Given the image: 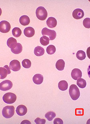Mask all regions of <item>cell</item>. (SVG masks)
<instances>
[{"label":"cell","mask_w":90,"mask_h":124,"mask_svg":"<svg viewBox=\"0 0 90 124\" xmlns=\"http://www.w3.org/2000/svg\"><path fill=\"white\" fill-rule=\"evenodd\" d=\"M69 93L72 99L76 101L80 96V92L78 88L75 84H72L70 87Z\"/></svg>","instance_id":"cell-1"},{"label":"cell","mask_w":90,"mask_h":124,"mask_svg":"<svg viewBox=\"0 0 90 124\" xmlns=\"http://www.w3.org/2000/svg\"><path fill=\"white\" fill-rule=\"evenodd\" d=\"M14 114V107L13 106H7L3 108L2 116L6 118H11Z\"/></svg>","instance_id":"cell-2"},{"label":"cell","mask_w":90,"mask_h":124,"mask_svg":"<svg viewBox=\"0 0 90 124\" xmlns=\"http://www.w3.org/2000/svg\"><path fill=\"white\" fill-rule=\"evenodd\" d=\"M36 14L38 19L41 21L45 20L48 16V13L46 9L44 7L41 6L39 7L36 9Z\"/></svg>","instance_id":"cell-3"},{"label":"cell","mask_w":90,"mask_h":124,"mask_svg":"<svg viewBox=\"0 0 90 124\" xmlns=\"http://www.w3.org/2000/svg\"><path fill=\"white\" fill-rule=\"evenodd\" d=\"M16 96L13 93H8L4 94L2 99L4 102L7 104H12L16 100Z\"/></svg>","instance_id":"cell-4"},{"label":"cell","mask_w":90,"mask_h":124,"mask_svg":"<svg viewBox=\"0 0 90 124\" xmlns=\"http://www.w3.org/2000/svg\"><path fill=\"white\" fill-rule=\"evenodd\" d=\"M42 34L43 36L49 37L50 40H53L56 36V32L55 31L49 29L47 27L44 28L42 30Z\"/></svg>","instance_id":"cell-5"},{"label":"cell","mask_w":90,"mask_h":124,"mask_svg":"<svg viewBox=\"0 0 90 124\" xmlns=\"http://www.w3.org/2000/svg\"><path fill=\"white\" fill-rule=\"evenodd\" d=\"M13 84L9 80H5L2 81L0 84V89L2 91H6L9 90L12 88Z\"/></svg>","instance_id":"cell-6"},{"label":"cell","mask_w":90,"mask_h":124,"mask_svg":"<svg viewBox=\"0 0 90 124\" xmlns=\"http://www.w3.org/2000/svg\"><path fill=\"white\" fill-rule=\"evenodd\" d=\"M11 26L7 21H2L0 23V31L2 33H7L10 31Z\"/></svg>","instance_id":"cell-7"},{"label":"cell","mask_w":90,"mask_h":124,"mask_svg":"<svg viewBox=\"0 0 90 124\" xmlns=\"http://www.w3.org/2000/svg\"><path fill=\"white\" fill-rule=\"evenodd\" d=\"M10 69L9 67L7 65H5L3 68H0V75L1 79L5 78L8 74H11Z\"/></svg>","instance_id":"cell-8"},{"label":"cell","mask_w":90,"mask_h":124,"mask_svg":"<svg viewBox=\"0 0 90 124\" xmlns=\"http://www.w3.org/2000/svg\"><path fill=\"white\" fill-rule=\"evenodd\" d=\"M9 68L13 71H18L21 68L20 62L17 60H12L10 63Z\"/></svg>","instance_id":"cell-9"},{"label":"cell","mask_w":90,"mask_h":124,"mask_svg":"<svg viewBox=\"0 0 90 124\" xmlns=\"http://www.w3.org/2000/svg\"><path fill=\"white\" fill-rule=\"evenodd\" d=\"M71 77L74 80H77L82 77V71L80 69L75 68L72 71L71 73Z\"/></svg>","instance_id":"cell-10"},{"label":"cell","mask_w":90,"mask_h":124,"mask_svg":"<svg viewBox=\"0 0 90 124\" xmlns=\"http://www.w3.org/2000/svg\"><path fill=\"white\" fill-rule=\"evenodd\" d=\"M72 15L74 19H80L83 17L84 14L83 10L80 8H77L73 11Z\"/></svg>","instance_id":"cell-11"},{"label":"cell","mask_w":90,"mask_h":124,"mask_svg":"<svg viewBox=\"0 0 90 124\" xmlns=\"http://www.w3.org/2000/svg\"><path fill=\"white\" fill-rule=\"evenodd\" d=\"M27 112V108L24 105H20L17 107L16 109V113L20 116L26 115Z\"/></svg>","instance_id":"cell-12"},{"label":"cell","mask_w":90,"mask_h":124,"mask_svg":"<svg viewBox=\"0 0 90 124\" xmlns=\"http://www.w3.org/2000/svg\"><path fill=\"white\" fill-rule=\"evenodd\" d=\"M24 33L25 36L28 38H31L35 34V30L32 27H26L24 31Z\"/></svg>","instance_id":"cell-13"},{"label":"cell","mask_w":90,"mask_h":124,"mask_svg":"<svg viewBox=\"0 0 90 124\" xmlns=\"http://www.w3.org/2000/svg\"><path fill=\"white\" fill-rule=\"evenodd\" d=\"M34 83L37 85L41 84L43 81V76L41 74H36L34 75L33 78Z\"/></svg>","instance_id":"cell-14"},{"label":"cell","mask_w":90,"mask_h":124,"mask_svg":"<svg viewBox=\"0 0 90 124\" xmlns=\"http://www.w3.org/2000/svg\"><path fill=\"white\" fill-rule=\"evenodd\" d=\"M57 22L56 19L53 17H50L48 18L47 21V26L50 28H53L56 27L57 25Z\"/></svg>","instance_id":"cell-15"},{"label":"cell","mask_w":90,"mask_h":124,"mask_svg":"<svg viewBox=\"0 0 90 124\" xmlns=\"http://www.w3.org/2000/svg\"><path fill=\"white\" fill-rule=\"evenodd\" d=\"M19 22L21 25L23 26H26L30 23V19L29 17L27 15H23L20 18Z\"/></svg>","instance_id":"cell-16"},{"label":"cell","mask_w":90,"mask_h":124,"mask_svg":"<svg viewBox=\"0 0 90 124\" xmlns=\"http://www.w3.org/2000/svg\"><path fill=\"white\" fill-rule=\"evenodd\" d=\"M17 43L16 39L13 38L11 37L7 40V45L11 49H13L16 47Z\"/></svg>","instance_id":"cell-17"},{"label":"cell","mask_w":90,"mask_h":124,"mask_svg":"<svg viewBox=\"0 0 90 124\" xmlns=\"http://www.w3.org/2000/svg\"><path fill=\"white\" fill-rule=\"evenodd\" d=\"M45 53V49L41 46H37L34 49V54L36 56H41L43 55Z\"/></svg>","instance_id":"cell-18"},{"label":"cell","mask_w":90,"mask_h":124,"mask_svg":"<svg viewBox=\"0 0 90 124\" xmlns=\"http://www.w3.org/2000/svg\"><path fill=\"white\" fill-rule=\"evenodd\" d=\"M65 67V62L62 59L59 60L57 61L56 63V68L58 70L62 71L64 69Z\"/></svg>","instance_id":"cell-19"},{"label":"cell","mask_w":90,"mask_h":124,"mask_svg":"<svg viewBox=\"0 0 90 124\" xmlns=\"http://www.w3.org/2000/svg\"><path fill=\"white\" fill-rule=\"evenodd\" d=\"M59 89L61 91H65L68 89V84L67 81L62 80L59 82L58 84Z\"/></svg>","instance_id":"cell-20"},{"label":"cell","mask_w":90,"mask_h":124,"mask_svg":"<svg viewBox=\"0 0 90 124\" xmlns=\"http://www.w3.org/2000/svg\"><path fill=\"white\" fill-rule=\"evenodd\" d=\"M22 50V46L20 43H17L16 47L13 49H11V52L15 54H19Z\"/></svg>","instance_id":"cell-21"},{"label":"cell","mask_w":90,"mask_h":124,"mask_svg":"<svg viewBox=\"0 0 90 124\" xmlns=\"http://www.w3.org/2000/svg\"><path fill=\"white\" fill-rule=\"evenodd\" d=\"M56 116L55 112L53 111H49L45 115V117L49 121H52Z\"/></svg>","instance_id":"cell-22"},{"label":"cell","mask_w":90,"mask_h":124,"mask_svg":"<svg viewBox=\"0 0 90 124\" xmlns=\"http://www.w3.org/2000/svg\"><path fill=\"white\" fill-rule=\"evenodd\" d=\"M77 59L80 60H83L85 59L86 54L85 52L83 50H79L77 52L76 54Z\"/></svg>","instance_id":"cell-23"},{"label":"cell","mask_w":90,"mask_h":124,"mask_svg":"<svg viewBox=\"0 0 90 124\" xmlns=\"http://www.w3.org/2000/svg\"><path fill=\"white\" fill-rule=\"evenodd\" d=\"M77 85L81 88H85L87 85V82L84 79L80 78L77 80L76 82Z\"/></svg>","instance_id":"cell-24"},{"label":"cell","mask_w":90,"mask_h":124,"mask_svg":"<svg viewBox=\"0 0 90 124\" xmlns=\"http://www.w3.org/2000/svg\"><path fill=\"white\" fill-rule=\"evenodd\" d=\"M12 33L14 36L16 38H19L22 34V31L19 27H15L12 30Z\"/></svg>","instance_id":"cell-25"},{"label":"cell","mask_w":90,"mask_h":124,"mask_svg":"<svg viewBox=\"0 0 90 124\" xmlns=\"http://www.w3.org/2000/svg\"><path fill=\"white\" fill-rule=\"evenodd\" d=\"M56 49L55 46L53 45H49L47 47V52L48 54L49 55H52L55 53L56 52Z\"/></svg>","instance_id":"cell-26"},{"label":"cell","mask_w":90,"mask_h":124,"mask_svg":"<svg viewBox=\"0 0 90 124\" xmlns=\"http://www.w3.org/2000/svg\"><path fill=\"white\" fill-rule=\"evenodd\" d=\"M50 39L47 37L43 36L40 38V43L42 46H47L49 43Z\"/></svg>","instance_id":"cell-27"},{"label":"cell","mask_w":90,"mask_h":124,"mask_svg":"<svg viewBox=\"0 0 90 124\" xmlns=\"http://www.w3.org/2000/svg\"><path fill=\"white\" fill-rule=\"evenodd\" d=\"M22 65L24 68L26 69L29 68L31 66V62H30V60L28 59H25L22 61Z\"/></svg>","instance_id":"cell-28"},{"label":"cell","mask_w":90,"mask_h":124,"mask_svg":"<svg viewBox=\"0 0 90 124\" xmlns=\"http://www.w3.org/2000/svg\"><path fill=\"white\" fill-rule=\"evenodd\" d=\"M83 25L85 28H90V18H86L84 19L83 21Z\"/></svg>","instance_id":"cell-29"},{"label":"cell","mask_w":90,"mask_h":124,"mask_svg":"<svg viewBox=\"0 0 90 124\" xmlns=\"http://www.w3.org/2000/svg\"><path fill=\"white\" fill-rule=\"evenodd\" d=\"M35 122L37 124H45L46 123V120L45 119H41L39 118H37L35 120Z\"/></svg>","instance_id":"cell-30"},{"label":"cell","mask_w":90,"mask_h":124,"mask_svg":"<svg viewBox=\"0 0 90 124\" xmlns=\"http://www.w3.org/2000/svg\"><path fill=\"white\" fill-rule=\"evenodd\" d=\"M53 123L54 124H63V121L60 118H56L54 120Z\"/></svg>","instance_id":"cell-31"},{"label":"cell","mask_w":90,"mask_h":124,"mask_svg":"<svg viewBox=\"0 0 90 124\" xmlns=\"http://www.w3.org/2000/svg\"><path fill=\"white\" fill-rule=\"evenodd\" d=\"M87 55L88 58L90 59V47H89L87 50Z\"/></svg>","instance_id":"cell-32"},{"label":"cell","mask_w":90,"mask_h":124,"mask_svg":"<svg viewBox=\"0 0 90 124\" xmlns=\"http://www.w3.org/2000/svg\"><path fill=\"white\" fill-rule=\"evenodd\" d=\"M21 124H31L30 121H28V120H25V121H23L22 122H21Z\"/></svg>","instance_id":"cell-33"},{"label":"cell","mask_w":90,"mask_h":124,"mask_svg":"<svg viewBox=\"0 0 90 124\" xmlns=\"http://www.w3.org/2000/svg\"><path fill=\"white\" fill-rule=\"evenodd\" d=\"M87 73H88V76L90 78V64L89 66L88 69H87Z\"/></svg>","instance_id":"cell-34"},{"label":"cell","mask_w":90,"mask_h":124,"mask_svg":"<svg viewBox=\"0 0 90 124\" xmlns=\"http://www.w3.org/2000/svg\"><path fill=\"white\" fill-rule=\"evenodd\" d=\"M87 124H90V119H89L88 120V121H87Z\"/></svg>","instance_id":"cell-35"},{"label":"cell","mask_w":90,"mask_h":124,"mask_svg":"<svg viewBox=\"0 0 90 124\" xmlns=\"http://www.w3.org/2000/svg\"><path fill=\"white\" fill-rule=\"evenodd\" d=\"M89 1H90V0H89Z\"/></svg>","instance_id":"cell-36"}]
</instances>
